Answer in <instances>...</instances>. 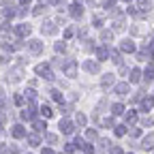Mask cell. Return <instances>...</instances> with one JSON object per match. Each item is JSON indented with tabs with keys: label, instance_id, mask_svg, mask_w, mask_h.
Returning a JSON list of instances; mask_svg holds the SVG:
<instances>
[{
	"label": "cell",
	"instance_id": "2",
	"mask_svg": "<svg viewBox=\"0 0 154 154\" xmlns=\"http://www.w3.org/2000/svg\"><path fill=\"white\" fill-rule=\"evenodd\" d=\"M28 49H30V54H41V51H43V43L34 38V41L28 43Z\"/></svg>",
	"mask_w": 154,
	"mask_h": 154
},
{
	"label": "cell",
	"instance_id": "32",
	"mask_svg": "<svg viewBox=\"0 0 154 154\" xmlns=\"http://www.w3.org/2000/svg\"><path fill=\"white\" fill-rule=\"evenodd\" d=\"M77 122H79V124H84V122H86V118H84L82 113H77Z\"/></svg>",
	"mask_w": 154,
	"mask_h": 154
},
{
	"label": "cell",
	"instance_id": "5",
	"mask_svg": "<svg viewBox=\"0 0 154 154\" xmlns=\"http://www.w3.org/2000/svg\"><path fill=\"white\" fill-rule=\"evenodd\" d=\"M15 32H17L19 36H28V34H30V26H28V24H19V26L15 28Z\"/></svg>",
	"mask_w": 154,
	"mask_h": 154
},
{
	"label": "cell",
	"instance_id": "7",
	"mask_svg": "<svg viewBox=\"0 0 154 154\" xmlns=\"http://www.w3.org/2000/svg\"><path fill=\"white\" fill-rule=\"evenodd\" d=\"M120 49H122V51H126V54H128V51L133 54V51H135V43L131 41V38H126V41H124V43L120 45Z\"/></svg>",
	"mask_w": 154,
	"mask_h": 154
},
{
	"label": "cell",
	"instance_id": "22",
	"mask_svg": "<svg viewBox=\"0 0 154 154\" xmlns=\"http://www.w3.org/2000/svg\"><path fill=\"white\" fill-rule=\"evenodd\" d=\"M60 126H62V131H64V133H71V131H73V128H71V124H69V122H62V124H60Z\"/></svg>",
	"mask_w": 154,
	"mask_h": 154
},
{
	"label": "cell",
	"instance_id": "27",
	"mask_svg": "<svg viewBox=\"0 0 154 154\" xmlns=\"http://www.w3.org/2000/svg\"><path fill=\"white\" fill-rule=\"evenodd\" d=\"M26 96H28V99H34L36 92H34V90H26Z\"/></svg>",
	"mask_w": 154,
	"mask_h": 154
},
{
	"label": "cell",
	"instance_id": "11",
	"mask_svg": "<svg viewBox=\"0 0 154 154\" xmlns=\"http://www.w3.org/2000/svg\"><path fill=\"white\" fill-rule=\"evenodd\" d=\"M96 58H99V60H107V47H99V49H96Z\"/></svg>",
	"mask_w": 154,
	"mask_h": 154
},
{
	"label": "cell",
	"instance_id": "33",
	"mask_svg": "<svg viewBox=\"0 0 154 154\" xmlns=\"http://www.w3.org/2000/svg\"><path fill=\"white\" fill-rule=\"evenodd\" d=\"M135 118H137V116H135V113H133V111H131V113H128V116H126V120H128V122H133V120H135Z\"/></svg>",
	"mask_w": 154,
	"mask_h": 154
},
{
	"label": "cell",
	"instance_id": "36",
	"mask_svg": "<svg viewBox=\"0 0 154 154\" xmlns=\"http://www.w3.org/2000/svg\"><path fill=\"white\" fill-rule=\"evenodd\" d=\"M0 32H2V28H0Z\"/></svg>",
	"mask_w": 154,
	"mask_h": 154
},
{
	"label": "cell",
	"instance_id": "13",
	"mask_svg": "<svg viewBox=\"0 0 154 154\" xmlns=\"http://www.w3.org/2000/svg\"><path fill=\"white\" fill-rule=\"evenodd\" d=\"M116 92H118V94H126L128 92V84H118V86H116Z\"/></svg>",
	"mask_w": 154,
	"mask_h": 154
},
{
	"label": "cell",
	"instance_id": "26",
	"mask_svg": "<svg viewBox=\"0 0 154 154\" xmlns=\"http://www.w3.org/2000/svg\"><path fill=\"white\" fill-rule=\"evenodd\" d=\"M113 113H122V105H120V103L113 105Z\"/></svg>",
	"mask_w": 154,
	"mask_h": 154
},
{
	"label": "cell",
	"instance_id": "12",
	"mask_svg": "<svg viewBox=\"0 0 154 154\" xmlns=\"http://www.w3.org/2000/svg\"><path fill=\"white\" fill-rule=\"evenodd\" d=\"M139 75H141L139 69H133V71H131V82H133V84H137V82H139Z\"/></svg>",
	"mask_w": 154,
	"mask_h": 154
},
{
	"label": "cell",
	"instance_id": "19",
	"mask_svg": "<svg viewBox=\"0 0 154 154\" xmlns=\"http://www.w3.org/2000/svg\"><path fill=\"white\" fill-rule=\"evenodd\" d=\"M152 105H154V99H150V96H148V99L143 101V109H152Z\"/></svg>",
	"mask_w": 154,
	"mask_h": 154
},
{
	"label": "cell",
	"instance_id": "14",
	"mask_svg": "<svg viewBox=\"0 0 154 154\" xmlns=\"http://www.w3.org/2000/svg\"><path fill=\"white\" fill-rule=\"evenodd\" d=\"M111 82H113V75H105L103 79H101V84H103V88H107V86H111Z\"/></svg>",
	"mask_w": 154,
	"mask_h": 154
},
{
	"label": "cell",
	"instance_id": "3",
	"mask_svg": "<svg viewBox=\"0 0 154 154\" xmlns=\"http://www.w3.org/2000/svg\"><path fill=\"white\" fill-rule=\"evenodd\" d=\"M22 75H24V71H22V69H13V71L9 73V82H13V84H15V82H19V79H22Z\"/></svg>",
	"mask_w": 154,
	"mask_h": 154
},
{
	"label": "cell",
	"instance_id": "30",
	"mask_svg": "<svg viewBox=\"0 0 154 154\" xmlns=\"http://www.w3.org/2000/svg\"><path fill=\"white\" fill-rule=\"evenodd\" d=\"M73 36V28H66V32H64V38H71Z\"/></svg>",
	"mask_w": 154,
	"mask_h": 154
},
{
	"label": "cell",
	"instance_id": "9",
	"mask_svg": "<svg viewBox=\"0 0 154 154\" xmlns=\"http://www.w3.org/2000/svg\"><path fill=\"white\" fill-rule=\"evenodd\" d=\"M43 32H45V34H56V24H54V22L43 24Z\"/></svg>",
	"mask_w": 154,
	"mask_h": 154
},
{
	"label": "cell",
	"instance_id": "28",
	"mask_svg": "<svg viewBox=\"0 0 154 154\" xmlns=\"http://www.w3.org/2000/svg\"><path fill=\"white\" fill-rule=\"evenodd\" d=\"M94 26H96V28L103 26V19H101V17H94Z\"/></svg>",
	"mask_w": 154,
	"mask_h": 154
},
{
	"label": "cell",
	"instance_id": "6",
	"mask_svg": "<svg viewBox=\"0 0 154 154\" xmlns=\"http://www.w3.org/2000/svg\"><path fill=\"white\" fill-rule=\"evenodd\" d=\"M137 7H139V11H141V13H150V11H152L150 0H139V2H137Z\"/></svg>",
	"mask_w": 154,
	"mask_h": 154
},
{
	"label": "cell",
	"instance_id": "35",
	"mask_svg": "<svg viewBox=\"0 0 154 154\" xmlns=\"http://www.w3.org/2000/svg\"><path fill=\"white\" fill-rule=\"evenodd\" d=\"M75 2H82V0H75Z\"/></svg>",
	"mask_w": 154,
	"mask_h": 154
},
{
	"label": "cell",
	"instance_id": "15",
	"mask_svg": "<svg viewBox=\"0 0 154 154\" xmlns=\"http://www.w3.org/2000/svg\"><path fill=\"white\" fill-rule=\"evenodd\" d=\"M22 116H24V118H26V120H30V118H34V109H32V105H30V107H28V109H26V111H24Z\"/></svg>",
	"mask_w": 154,
	"mask_h": 154
},
{
	"label": "cell",
	"instance_id": "17",
	"mask_svg": "<svg viewBox=\"0 0 154 154\" xmlns=\"http://www.w3.org/2000/svg\"><path fill=\"white\" fill-rule=\"evenodd\" d=\"M111 60H113L116 64H122V60H120V54H118V51H111Z\"/></svg>",
	"mask_w": 154,
	"mask_h": 154
},
{
	"label": "cell",
	"instance_id": "31",
	"mask_svg": "<svg viewBox=\"0 0 154 154\" xmlns=\"http://www.w3.org/2000/svg\"><path fill=\"white\" fill-rule=\"evenodd\" d=\"M15 103H17V105H22V103H24V96H19V94H17V96H15Z\"/></svg>",
	"mask_w": 154,
	"mask_h": 154
},
{
	"label": "cell",
	"instance_id": "25",
	"mask_svg": "<svg viewBox=\"0 0 154 154\" xmlns=\"http://www.w3.org/2000/svg\"><path fill=\"white\" fill-rule=\"evenodd\" d=\"M64 47H66L64 43H56V51H64Z\"/></svg>",
	"mask_w": 154,
	"mask_h": 154
},
{
	"label": "cell",
	"instance_id": "24",
	"mask_svg": "<svg viewBox=\"0 0 154 154\" xmlns=\"http://www.w3.org/2000/svg\"><path fill=\"white\" fill-rule=\"evenodd\" d=\"M43 11H45V7H43V5H38V7H36V9H34V15H41V13H43Z\"/></svg>",
	"mask_w": 154,
	"mask_h": 154
},
{
	"label": "cell",
	"instance_id": "16",
	"mask_svg": "<svg viewBox=\"0 0 154 154\" xmlns=\"http://www.w3.org/2000/svg\"><path fill=\"white\" fill-rule=\"evenodd\" d=\"M49 94L54 96V101H58V103H62V94H60V92H58V90H51Z\"/></svg>",
	"mask_w": 154,
	"mask_h": 154
},
{
	"label": "cell",
	"instance_id": "20",
	"mask_svg": "<svg viewBox=\"0 0 154 154\" xmlns=\"http://www.w3.org/2000/svg\"><path fill=\"white\" fill-rule=\"evenodd\" d=\"M111 36H113V32H111V30H105V32L101 34V38H103V41H109Z\"/></svg>",
	"mask_w": 154,
	"mask_h": 154
},
{
	"label": "cell",
	"instance_id": "18",
	"mask_svg": "<svg viewBox=\"0 0 154 154\" xmlns=\"http://www.w3.org/2000/svg\"><path fill=\"white\" fill-rule=\"evenodd\" d=\"M13 135H15V137H24V128L22 126H15L13 128Z\"/></svg>",
	"mask_w": 154,
	"mask_h": 154
},
{
	"label": "cell",
	"instance_id": "21",
	"mask_svg": "<svg viewBox=\"0 0 154 154\" xmlns=\"http://www.w3.org/2000/svg\"><path fill=\"white\" fill-rule=\"evenodd\" d=\"M41 113L45 116V118H49V116H51V109H49L47 105H43V109H41Z\"/></svg>",
	"mask_w": 154,
	"mask_h": 154
},
{
	"label": "cell",
	"instance_id": "8",
	"mask_svg": "<svg viewBox=\"0 0 154 154\" xmlns=\"http://www.w3.org/2000/svg\"><path fill=\"white\" fill-rule=\"evenodd\" d=\"M71 15H73L75 19H77V17H82V15H84V9H82V5H73V7H71Z\"/></svg>",
	"mask_w": 154,
	"mask_h": 154
},
{
	"label": "cell",
	"instance_id": "23",
	"mask_svg": "<svg viewBox=\"0 0 154 154\" xmlns=\"http://www.w3.org/2000/svg\"><path fill=\"white\" fill-rule=\"evenodd\" d=\"M152 79H154V73H152V71H146V82L150 84Z\"/></svg>",
	"mask_w": 154,
	"mask_h": 154
},
{
	"label": "cell",
	"instance_id": "34",
	"mask_svg": "<svg viewBox=\"0 0 154 154\" xmlns=\"http://www.w3.org/2000/svg\"><path fill=\"white\" fill-rule=\"evenodd\" d=\"M19 2H22V5H28V2H30V0H19Z\"/></svg>",
	"mask_w": 154,
	"mask_h": 154
},
{
	"label": "cell",
	"instance_id": "37",
	"mask_svg": "<svg viewBox=\"0 0 154 154\" xmlns=\"http://www.w3.org/2000/svg\"><path fill=\"white\" fill-rule=\"evenodd\" d=\"M126 2H131V0H126Z\"/></svg>",
	"mask_w": 154,
	"mask_h": 154
},
{
	"label": "cell",
	"instance_id": "29",
	"mask_svg": "<svg viewBox=\"0 0 154 154\" xmlns=\"http://www.w3.org/2000/svg\"><path fill=\"white\" fill-rule=\"evenodd\" d=\"M150 143H154V135H150V137L146 139V148H150Z\"/></svg>",
	"mask_w": 154,
	"mask_h": 154
},
{
	"label": "cell",
	"instance_id": "4",
	"mask_svg": "<svg viewBox=\"0 0 154 154\" xmlns=\"http://www.w3.org/2000/svg\"><path fill=\"white\" fill-rule=\"evenodd\" d=\"M64 66H66V69H64L66 77H75V73H77V66H75V62H73V60H69Z\"/></svg>",
	"mask_w": 154,
	"mask_h": 154
},
{
	"label": "cell",
	"instance_id": "10",
	"mask_svg": "<svg viewBox=\"0 0 154 154\" xmlns=\"http://www.w3.org/2000/svg\"><path fill=\"white\" fill-rule=\"evenodd\" d=\"M84 69L88 73H96V71H99V64H96V62H84Z\"/></svg>",
	"mask_w": 154,
	"mask_h": 154
},
{
	"label": "cell",
	"instance_id": "1",
	"mask_svg": "<svg viewBox=\"0 0 154 154\" xmlns=\"http://www.w3.org/2000/svg\"><path fill=\"white\" fill-rule=\"evenodd\" d=\"M36 73H38V75H45V79H49V82L54 79V75H51V71H49L47 64H38V66H36Z\"/></svg>",
	"mask_w": 154,
	"mask_h": 154
}]
</instances>
